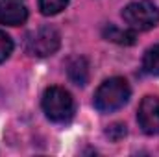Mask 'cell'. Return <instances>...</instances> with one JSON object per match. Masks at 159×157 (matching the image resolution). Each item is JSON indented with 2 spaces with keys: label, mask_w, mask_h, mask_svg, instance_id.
<instances>
[{
  "label": "cell",
  "mask_w": 159,
  "mask_h": 157,
  "mask_svg": "<svg viewBox=\"0 0 159 157\" xmlns=\"http://www.w3.org/2000/svg\"><path fill=\"white\" fill-rule=\"evenodd\" d=\"M129 94V85L124 78H109L98 87L94 94V107L100 113H113L128 104Z\"/></svg>",
  "instance_id": "cell-1"
},
{
  "label": "cell",
  "mask_w": 159,
  "mask_h": 157,
  "mask_svg": "<svg viewBox=\"0 0 159 157\" xmlns=\"http://www.w3.org/2000/svg\"><path fill=\"white\" fill-rule=\"evenodd\" d=\"M43 111L52 122H67L74 115V100L63 87H48L43 94Z\"/></svg>",
  "instance_id": "cell-2"
},
{
  "label": "cell",
  "mask_w": 159,
  "mask_h": 157,
  "mask_svg": "<svg viewBox=\"0 0 159 157\" xmlns=\"http://www.w3.org/2000/svg\"><path fill=\"white\" fill-rule=\"evenodd\" d=\"M122 17L133 30H139V32L152 30L159 24V7L152 0L131 2L124 7Z\"/></svg>",
  "instance_id": "cell-3"
},
{
  "label": "cell",
  "mask_w": 159,
  "mask_h": 157,
  "mask_svg": "<svg viewBox=\"0 0 159 157\" xmlns=\"http://www.w3.org/2000/svg\"><path fill=\"white\" fill-rule=\"evenodd\" d=\"M61 44V37L56 28L52 26H41L37 32H34L28 39V52L37 57H46L57 52Z\"/></svg>",
  "instance_id": "cell-4"
},
{
  "label": "cell",
  "mask_w": 159,
  "mask_h": 157,
  "mask_svg": "<svg viewBox=\"0 0 159 157\" xmlns=\"http://www.w3.org/2000/svg\"><path fill=\"white\" fill-rule=\"evenodd\" d=\"M139 126L148 135L159 133V96H146L139 105Z\"/></svg>",
  "instance_id": "cell-5"
},
{
  "label": "cell",
  "mask_w": 159,
  "mask_h": 157,
  "mask_svg": "<svg viewBox=\"0 0 159 157\" xmlns=\"http://www.w3.org/2000/svg\"><path fill=\"white\" fill-rule=\"evenodd\" d=\"M28 19V11L24 6L17 4V2H7V0H0V24H7V26H19Z\"/></svg>",
  "instance_id": "cell-6"
},
{
  "label": "cell",
  "mask_w": 159,
  "mask_h": 157,
  "mask_svg": "<svg viewBox=\"0 0 159 157\" xmlns=\"http://www.w3.org/2000/svg\"><path fill=\"white\" fill-rule=\"evenodd\" d=\"M67 74H69V78H70V81L74 85H80V87L87 85V81H89V65H87L85 57H80L78 56V57L69 59Z\"/></svg>",
  "instance_id": "cell-7"
},
{
  "label": "cell",
  "mask_w": 159,
  "mask_h": 157,
  "mask_svg": "<svg viewBox=\"0 0 159 157\" xmlns=\"http://www.w3.org/2000/svg\"><path fill=\"white\" fill-rule=\"evenodd\" d=\"M102 35H104V39L111 41V43H117V44H124V46L135 44V39H137L133 30H122V28L111 26V24L102 30Z\"/></svg>",
  "instance_id": "cell-8"
},
{
  "label": "cell",
  "mask_w": 159,
  "mask_h": 157,
  "mask_svg": "<svg viewBox=\"0 0 159 157\" xmlns=\"http://www.w3.org/2000/svg\"><path fill=\"white\" fill-rule=\"evenodd\" d=\"M143 69L152 76H159V44L146 50L144 59H143Z\"/></svg>",
  "instance_id": "cell-9"
},
{
  "label": "cell",
  "mask_w": 159,
  "mask_h": 157,
  "mask_svg": "<svg viewBox=\"0 0 159 157\" xmlns=\"http://www.w3.org/2000/svg\"><path fill=\"white\" fill-rule=\"evenodd\" d=\"M69 6V0H39V9L43 15H57Z\"/></svg>",
  "instance_id": "cell-10"
},
{
  "label": "cell",
  "mask_w": 159,
  "mask_h": 157,
  "mask_svg": "<svg viewBox=\"0 0 159 157\" xmlns=\"http://www.w3.org/2000/svg\"><path fill=\"white\" fill-rule=\"evenodd\" d=\"M11 52H13V41L6 32L0 30V63H4L11 56Z\"/></svg>",
  "instance_id": "cell-11"
},
{
  "label": "cell",
  "mask_w": 159,
  "mask_h": 157,
  "mask_svg": "<svg viewBox=\"0 0 159 157\" xmlns=\"http://www.w3.org/2000/svg\"><path fill=\"white\" fill-rule=\"evenodd\" d=\"M106 135L111 139V141H120V139H124L126 137V126L124 124H113V126H109L107 129H106Z\"/></svg>",
  "instance_id": "cell-12"
}]
</instances>
